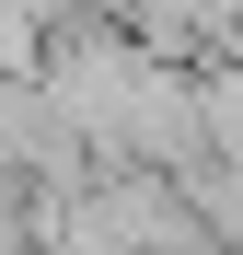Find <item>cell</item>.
Wrapping results in <instances>:
<instances>
[{"instance_id":"obj_1","label":"cell","mask_w":243,"mask_h":255,"mask_svg":"<svg viewBox=\"0 0 243 255\" xmlns=\"http://www.w3.org/2000/svg\"><path fill=\"white\" fill-rule=\"evenodd\" d=\"M185 255H220V244H185Z\"/></svg>"}]
</instances>
